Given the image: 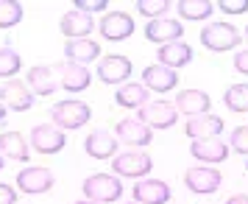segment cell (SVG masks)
Instances as JSON below:
<instances>
[{
  "instance_id": "14",
  "label": "cell",
  "mask_w": 248,
  "mask_h": 204,
  "mask_svg": "<svg viewBox=\"0 0 248 204\" xmlns=\"http://www.w3.org/2000/svg\"><path fill=\"white\" fill-rule=\"evenodd\" d=\"M59 28H62V34L67 36V39H87L92 34V17L78 12V9H73V12L62 14Z\"/></svg>"
},
{
  "instance_id": "4",
  "label": "cell",
  "mask_w": 248,
  "mask_h": 204,
  "mask_svg": "<svg viewBox=\"0 0 248 204\" xmlns=\"http://www.w3.org/2000/svg\"><path fill=\"white\" fill-rule=\"evenodd\" d=\"M137 118L148 126V129H170V126L179 120V109L176 103H168V101H156V103H145Z\"/></svg>"
},
{
  "instance_id": "9",
  "label": "cell",
  "mask_w": 248,
  "mask_h": 204,
  "mask_svg": "<svg viewBox=\"0 0 248 204\" xmlns=\"http://www.w3.org/2000/svg\"><path fill=\"white\" fill-rule=\"evenodd\" d=\"M134 34V20L125 12H112L101 20V36L109 42H123Z\"/></svg>"
},
{
  "instance_id": "27",
  "label": "cell",
  "mask_w": 248,
  "mask_h": 204,
  "mask_svg": "<svg viewBox=\"0 0 248 204\" xmlns=\"http://www.w3.org/2000/svg\"><path fill=\"white\" fill-rule=\"evenodd\" d=\"M212 3L209 0H181L179 3V14L184 20H206L212 17Z\"/></svg>"
},
{
  "instance_id": "13",
  "label": "cell",
  "mask_w": 248,
  "mask_h": 204,
  "mask_svg": "<svg viewBox=\"0 0 248 204\" xmlns=\"http://www.w3.org/2000/svg\"><path fill=\"white\" fill-rule=\"evenodd\" d=\"M184 185H187L192 193H201V196L215 193L217 187H220V170L206 168V165H201V168H190L187 173H184Z\"/></svg>"
},
{
  "instance_id": "16",
  "label": "cell",
  "mask_w": 248,
  "mask_h": 204,
  "mask_svg": "<svg viewBox=\"0 0 248 204\" xmlns=\"http://www.w3.org/2000/svg\"><path fill=\"white\" fill-rule=\"evenodd\" d=\"M184 132L192 137V140H206V137H217L223 132V120L217 115H195V118H187V126Z\"/></svg>"
},
{
  "instance_id": "38",
  "label": "cell",
  "mask_w": 248,
  "mask_h": 204,
  "mask_svg": "<svg viewBox=\"0 0 248 204\" xmlns=\"http://www.w3.org/2000/svg\"><path fill=\"white\" fill-rule=\"evenodd\" d=\"M0 120H6V106L0 103Z\"/></svg>"
},
{
  "instance_id": "2",
  "label": "cell",
  "mask_w": 248,
  "mask_h": 204,
  "mask_svg": "<svg viewBox=\"0 0 248 204\" xmlns=\"http://www.w3.org/2000/svg\"><path fill=\"white\" fill-rule=\"evenodd\" d=\"M50 118H53V123L59 126V129H81V126L90 120V106L84 101H59L56 106H53V112H50Z\"/></svg>"
},
{
  "instance_id": "3",
  "label": "cell",
  "mask_w": 248,
  "mask_h": 204,
  "mask_svg": "<svg viewBox=\"0 0 248 204\" xmlns=\"http://www.w3.org/2000/svg\"><path fill=\"white\" fill-rule=\"evenodd\" d=\"M201 42L209 51H232L240 45V31L229 23H209L201 31Z\"/></svg>"
},
{
  "instance_id": "15",
  "label": "cell",
  "mask_w": 248,
  "mask_h": 204,
  "mask_svg": "<svg viewBox=\"0 0 248 204\" xmlns=\"http://www.w3.org/2000/svg\"><path fill=\"white\" fill-rule=\"evenodd\" d=\"M134 202L140 204H168L170 187L159 179H140L134 185Z\"/></svg>"
},
{
  "instance_id": "26",
  "label": "cell",
  "mask_w": 248,
  "mask_h": 204,
  "mask_svg": "<svg viewBox=\"0 0 248 204\" xmlns=\"http://www.w3.org/2000/svg\"><path fill=\"white\" fill-rule=\"evenodd\" d=\"M117 103L125 106V109H142L148 103V90L142 84H123L120 90H117Z\"/></svg>"
},
{
  "instance_id": "28",
  "label": "cell",
  "mask_w": 248,
  "mask_h": 204,
  "mask_svg": "<svg viewBox=\"0 0 248 204\" xmlns=\"http://www.w3.org/2000/svg\"><path fill=\"white\" fill-rule=\"evenodd\" d=\"M223 103L232 112H248V84H232L223 92Z\"/></svg>"
},
{
  "instance_id": "1",
  "label": "cell",
  "mask_w": 248,
  "mask_h": 204,
  "mask_svg": "<svg viewBox=\"0 0 248 204\" xmlns=\"http://www.w3.org/2000/svg\"><path fill=\"white\" fill-rule=\"evenodd\" d=\"M81 190L90 202L106 204V202H117L123 196V185H120V179H114L112 173H92L90 179H84Z\"/></svg>"
},
{
  "instance_id": "23",
  "label": "cell",
  "mask_w": 248,
  "mask_h": 204,
  "mask_svg": "<svg viewBox=\"0 0 248 204\" xmlns=\"http://www.w3.org/2000/svg\"><path fill=\"white\" fill-rule=\"evenodd\" d=\"M64 56H67V62H73V65H84V68H87V62L101 56V45L92 42V39H67Z\"/></svg>"
},
{
  "instance_id": "22",
  "label": "cell",
  "mask_w": 248,
  "mask_h": 204,
  "mask_svg": "<svg viewBox=\"0 0 248 204\" xmlns=\"http://www.w3.org/2000/svg\"><path fill=\"white\" fill-rule=\"evenodd\" d=\"M84 148H87V154L95 159H109L114 157V151H117V137L109 135V132H103V129H95L87 140H84Z\"/></svg>"
},
{
  "instance_id": "31",
  "label": "cell",
  "mask_w": 248,
  "mask_h": 204,
  "mask_svg": "<svg viewBox=\"0 0 248 204\" xmlns=\"http://www.w3.org/2000/svg\"><path fill=\"white\" fill-rule=\"evenodd\" d=\"M137 9H140V14H145V17L162 20L165 12L170 9V3H168V0H156V3H151V0H140V3H137Z\"/></svg>"
},
{
  "instance_id": "17",
  "label": "cell",
  "mask_w": 248,
  "mask_h": 204,
  "mask_svg": "<svg viewBox=\"0 0 248 204\" xmlns=\"http://www.w3.org/2000/svg\"><path fill=\"white\" fill-rule=\"evenodd\" d=\"M128 76H131V62L125 56H114L112 53L98 65V79L103 84H123Z\"/></svg>"
},
{
  "instance_id": "19",
  "label": "cell",
  "mask_w": 248,
  "mask_h": 204,
  "mask_svg": "<svg viewBox=\"0 0 248 204\" xmlns=\"http://www.w3.org/2000/svg\"><path fill=\"white\" fill-rule=\"evenodd\" d=\"M156 62L162 65V68L179 70V68H184V65L192 62V48L187 45V42H168V45L159 48Z\"/></svg>"
},
{
  "instance_id": "37",
  "label": "cell",
  "mask_w": 248,
  "mask_h": 204,
  "mask_svg": "<svg viewBox=\"0 0 248 204\" xmlns=\"http://www.w3.org/2000/svg\"><path fill=\"white\" fill-rule=\"evenodd\" d=\"M226 204H248V196H243V193H240V196H232Z\"/></svg>"
},
{
  "instance_id": "43",
  "label": "cell",
  "mask_w": 248,
  "mask_h": 204,
  "mask_svg": "<svg viewBox=\"0 0 248 204\" xmlns=\"http://www.w3.org/2000/svg\"><path fill=\"white\" fill-rule=\"evenodd\" d=\"M246 170H248V162H246Z\"/></svg>"
},
{
  "instance_id": "12",
  "label": "cell",
  "mask_w": 248,
  "mask_h": 204,
  "mask_svg": "<svg viewBox=\"0 0 248 204\" xmlns=\"http://www.w3.org/2000/svg\"><path fill=\"white\" fill-rule=\"evenodd\" d=\"M114 137L120 143H131V146H148L151 137H154V129H148L140 118H123L117 129H114Z\"/></svg>"
},
{
  "instance_id": "34",
  "label": "cell",
  "mask_w": 248,
  "mask_h": 204,
  "mask_svg": "<svg viewBox=\"0 0 248 204\" xmlns=\"http://www.w3.org/2000/svg\"><path fill=\"white\" fill-rule=\"evenodd\" d=\"M76 9L84 14H90V12H103L106 9V0H76Z\"/></svg>"
},
{
  "instance_id": "25",
  "label": "cell",
  "mask_w": 248,
  "mask_h": 204,
  "mask_svg": "<svg viewBox=\"0 0 248 204\" xmlns=\"http://www.w3.org/2000/svg\"><path fill=\"white\" fill-rule=\"evenodd\" d=\"M25 81H28V90L34 92V95H50V92L59 87L56 79H53V68H45V65L31 68Z\"/></svg>"
},
{
  "instance_id": "42",
  "label": "cell",
  "mask_w": 248,
  "mask_h": 204,
  "mask_svg": "<svg viewBox=\"0 0 248 204\" xmlns=\"http://www.w3.org/2000/svg\"><path fill=\"white\" fill-rule=\"evenodd\" d=\"M246 39H248V28H246Z\"/></svg>"
},
{
  "instance_id": "41",
  "label": "cell",
  "mask_w": 248,
  "mask_h": 204,
  "mask_svg": "<svg viewBox=\"0 0 248 204\" xmlns=\"http://www.w3.org/2000/svg\"><path fill=\"white\" fill-rule=\"evenodd\" d=\"M128 204H140V202H128Z\"/></svg>"
},
{
  "instance_id": "30",
  "label": "cell",
  "mask_w": 248,
  "mask_h": 204,
  "mask_svg": "<svg viewBox=\"0 0 248 204\" xmlns=\"http://www.w3.org/2000/svg\"><path fill=\"white\" fill-rule=\"evenodd\" d=\"M20 53L12 51V48H0V79H9L20 70Z\"/></svg>"
},
{
  "instance_id": "18",
  "label": "cell",
  "mask_w": 248,
  "mask_h": 204,
  "mask_svg": "<svg viewBox=\"0 0 248 204\" xmlns=\"http://www.w3.org/2000/svg\"><path fill=\"white\" fill-rule=\"evenodd\" d=\"M190 154L201 162H223L229 157V146L220 137H206V140H192Z\"/></svg>"
},
{
  "instance_id": "6",
  "label": "cell",
  "mask_w": 248,
  "mask_h": 204,
  "mask_svg": "<svg viewBox=\"0 0 248 204\" xmlns=\"http://www.w3.org/2000/svg\"><path fill=\"white\" fill-rule=\"evenodd\" d=\"M0 103L14 112H28L34 106V92L28 90L25 81H6L0 84Z\"/></svg>"
},
{
  "instance_id": "11",
  "label": "cell",
  "mask_w": 248,
  "mask_h": 204,
  "mask_svg": "<svg viewBox=\"0 0 248 204\" xmlns=\"http://www.w3.org/2000/svg\"><path fill=\"white\" fill-rule=\"evenodd\" d=\"M145 36L151 42H162V45H168V42H181V36H184V28H181L179 20H173V17H162V20H151L145 25Z\"/></svg>"
},
{
  "instance_id": "40",
  "label": "cell",
  "mask_w": 248,
  "mask_h": 204,
  "mask_svg": "<svg viewBox=\"0 0 248 204\" xmlns=\"http://www.w3.org/2000/svg\"><path fill=\"white\" fill-rule=\"evenodd\" d=\"M3 159H6V157H3V154H0V168H3Z\"/></svg>"
},
{
  "instance_id": "33",
  "label": "cell",
  "mask_w": 248,
  "mask_h": 204,
  "mask_svg": "<svg viewBox=\"0 0 248 204\" xmlns=\"http://www.w3.org/2000/svg\"><path fill=\"white\" fill-rule=\"evenodd\" d=\"M220 12H226V14H246L248 12V0H223V3H220Z\"/></svg>"
},
{
  "instance_id": "21",
  "label": "cell",
  "mask_w": 248,
  "mask_h": 204,
  "mask_svg": "<svg viewBox=\"0 0 248 204\" xmlns=\"http://www.w3.org/2000/svg\"><path fill=\"white\" fill-rule=\"evenodd\" d=\"M179 84V76H176V70L170 68H162V65H151V68H145V73H142V87H151V90L156 92H168L173 90Z\"/></svg>"
},
{
  "instance_id": "20",
  "label": "cell",
  "mask_w": 248,
  "mask_h": 204,
  "mask_svg": "<svg viewBox=\"0 0 248 204\" xmlns=\"http://www.w3.org/2000/svg\"><path fill=\"white\" fill-rule=\"evenodd\" d=\"M209 95L203 90H181L176 95V109L187 118H195V115H206L209 112Z\"/></svg>"
},
{
  "instance_id": "7",
  "label": "cell",
  "mask_w": 248,
  "mask_h": 204,
  "mask_svg": "<svg viewBox=\"0 0 248 204\" xmlns=\"http://www.w3.org/2000/svg\"><path fill=\"white\" fill-rule=\"evenodd\" d=\"M64 143H67L64 132L53 129V126H47V123L34 126V132H31V148L39 151V154H59L64 148Z\"/></svg>"
},
{
  "instance_id": "29",
  "label": "cell",
  "mask_w": 248,
  "mask_h": 204,
  "mask_svg": "<svg viewBox=\"0 0 248 204\" xmlns=\"http://www.w3.org/2000/svg\"><path fill=\"white\" fill-rule=\"evenodd\" d=\"M23 20V6L17 0H0V28H12Z\"/></svg>"
},
{
  "instance_id": "8",
  "label": "cell",
  "mask_w": 248,
  "mask_h": 204,
  "mask_svg": "<svg viewBox=\"0 0 248 204\" xmlns=\"http://www.w3.org/2000/svg\"><path fill=\"white\" fill-rule=\"evenodd\" d=\"M53 73H59V87H64L67 92H81L90 87V70L84 68V65H73V62H59Z\"/></svg>"
},
{
  "instance_id": "5",
  "label": "cell",
  "mask_w": 248,
  "mask_h": 204,
  "mask_svg": "<svg viewBox=\"0 0 248 204\" xmlns=\"http://www.w3.org/2000/svg\"><path fill=\"white\" fill-rule=\"evenodd\" d=\"M114 173H120V176H128V179H142L145 173H151L154 168V162L148 154L142 151H123V154H117L112 162Z\"/></svg>"
},
{
  "instance_id": "36",
  "label": "cell",
  "mask_w": 248,
  "mask_h": 204,
  "mask_svg": "<svg viewBox=\"0 0 248 204\" xmlns=\"http://www.w3.org/2000/svg\"><path fill=\"white\" fill-rule=\"evenodd\" d=\"M0 204H17V196L9 185H0Z\"/></svg>"
},
{
  "instance_id": "32",
  "label": "cell",
  "mask_w": 248,
  "mask_h": 204,
  "mask_svg": "<svg viewBox=\"0 0 248 204\" xmlns=\"http://www.w3.org/2000/svg\"><path fill=\"white\" fill-rule=\"evenodd\" d=\"M229 148L237 154H248V126H237L229 137Z\"/></svg>"
},
{
  "instance_id": "10",
  "label": "cell",
  "mask_w": 248,
  "mask_h": 204,
  "mask_svg": "<svg viewBox=\"0 0 248 204\" xmlns=\"http://www.w3.org/2000/svg\"><path fill=\"white\" fill-rule=\"evenodd\" d=\"M17 187L23 193H45L53 187V170L47 168H39V165H31V168H25L17 173Z\"/></svg>"
},
{
  "instance_id": "35",
  "label": "cell",
  "mask_w": 248,
  "mask_h": 204,
  "mask_svg": "<svg viewBox=\"0 0 248 204\" xmlns=\"http://www.w3.org/2000/svg\"><path fill=\"white\" fill-rule=\"evenodd\" d=\"M234 68H237V73L248 76V51H240V53L234 56Z\"/></svg>"
},
{
  "instance_id": "24",
  "label": "cell",
  "mask_w": 248,
  "mask_h": 204,
  "mask_svg": "<svg viewBox=\"0 0 248 204\" xmlns=\"http://www.w3.org/2000/svg\"><path fill=\"white\" fill-rule=\"evenodd\" d=\"M0 154L6 159H14V162H28V143L20 132H3L0 135Z\"/></svg>"
},
{
  "instance_id": "39",
  "label": "cell",
  "mask_w": 248,
  "mask_h": 204,
  "mask_svg": "<svg viewBox=\"0 0 248 204\" xmlns=\"http://www.w3.org/2000/svg\"><path fill=\"white\" fill-rule=\"evenodd\" d=\"M76 204H98V202H90V199H81V202H76Z\"/></svg>"
}]
</instances>
